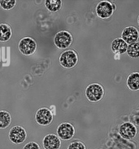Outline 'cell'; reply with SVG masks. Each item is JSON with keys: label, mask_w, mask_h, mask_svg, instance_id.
Masks as SVG:
<instances>
[{"label": "cell", "mask_w": 139, "mask_h": 149, "mask_svg": "<svg viewBox=\"0 0 139 149\" xmlns=\"http://www.w3.org/2000/svg\"><path fill=\"white\" fill-rule=\"evenodd\" d=\"M128 44L121 38L114 39L111 45L112 51L116 54H123L126 52Z\"/></svg>", "instance_id": "12"}, {"label": "cell", "mask_w": 139, "mask_h": 149, "mask_svg": "<svg viewBox=\"0 0 139 149\" xmlns=\"http://www.w3.org/2000/svg\"><path fill=\"white\" fill-rule=\"evenodd\" d=\"M67 149H86V148L82 142L76 141L69 144Z\"/></svg>", "instance_id": "19"}, {"label": "cell", "mask_w": 139, "mask_h": 149, "mask_svg": "<svg viewBox=\"0 0 139 149\" xmlns=\"http://www.w3.org/2000/svg\"><path fill=\"white\" fill-rule=\"evenodd\" d=\"M42 146L44 149H60L61 141L55 134H48L42 139Z\"/></svg>", "instance_id": "11"}, {"label": "cell", "mask_w": 139, "mask_h": 149, "mask_svg": "<svg viewBox=\"0 0 139 149\" xmlns=\"http://www.w3.org/2000/svg\"><path fill=\"white\" fill-rule=\"evenodd\" d=\"M8 136L12 143L20 144L26 140L27 133L24 127L19 125H16L10 129Z\"/></svg>", "instance_id": "6"}, {"label": "cell", "mask_w": 139, "mask_h": 149, "mask_svg": "<svg viewBox=\"0 0 139 149\" xmlns=\"http://www.w3.org/2000/svg\"><path fill=\"white\" fill-rule=\"evenodd\" d=\"M16 3L15 0H9L0 1V6L4 10H10L15 7Z\"/></svg>", "instance_id": "18"}, {"label": "cell", "mask_w": 139, "mask_h": 149, "mask_svg": "<svg viewBox=\"0 0 139 149\" xmlns=\"http://www.w3.org/2000/svg\"><path fill=\"white\" fill-rule=\"evenodd\" d=\"M12 36V30L10 27L5 23L0 24V41L6 42Z\"/></svg>", "instance_id": "14"}, {"label": "cell", "mask_w": 139, "mask_h": 149, "mask_svg": "<svg viewBox=\"0 0 139 149\" xmlns=\"http://www.w3.org/2000/svg\"><path fill=\"white\" fill-rule=\"evenodd\" d=\"M116 6L108 1H102L99 2L95 8L97 15L101 19H108L113 13Z\"/></svg>", "instance_id": "4"}, {"label": "cell", "mask_w": 139, "mask_h": 149, "mask_svg": "<svg viewBox=\"0 0 139 149\" xmlns=\"http://www.w3.org/2000/svg\"><path fill=\"white\" fill-rule=\"evenodd\" d=\"M72 36L67 31L61 30L56 33L54 37V43L59 49L67 48L72 43Z\"/></svg>", "instance_id": "2"}, {"label": "cell", "mask_w": 139, "mask_h": 149, "mask_svg": "<svg viewBox=\"0 0 139 149\" xmlns=\"http://www.w3.org/2000/svg\"><path fill=\"white\" fill-rule=\"evenodd\" d=\"M62 1L60 0H47L45 1L46 9L51 12H56L60 9Z\"/></svg>", "instance_id": "15"}, {"label": "cell", "mask_w": 139, "mask_h": 149, "mask_svg": "<svg viewBox=\"0 0 139 149\" xmlns=\"http://www.w3.org/2000/svg\"><path fill=\"white\" fill-rule=\"evenodd\" d=\"M22 149H41L38 144L34 141H30L24 145Z\"/></svg>", "instance_id": "20"}, {"label": "cell", "mask_w": 139, "mask_h": 149, "mask_svg": "<svg viewBox=\"0 0 139 149\" xmlns=\"http://www.w3.org/2000/svg\"><path fill=\"white\" fill-rule=\"evenodd\" d=\"M122 38L127 44H130L138 41V31L134 26L126 27L121 34Z\"/></svg>", "instance_id": "9"}, {"label": "cell", "mask_w": 139, "mask_h": 149, "mask_svg": "<svg viewBox=\"0 0 139 149\" xmlns=\"http://www.w3.org/2000/svg\"><path fill=\"white\" fill-rule=\"evenodd\" d=\"M35 120L39 125H49L53 120L52 113L47 108H41L38 109L36 112L35 115Z\"/></svg>", "instance_id": "8"}, {"label": "cell", "mask_w": 139, "mask_h": 149, "mask_svg": "<svg viewBox=\"0 0 139 149\" xmlns=\"http://www.w3.org/2000/svg\"><path fill=\"white\" fill-rule=\"evenodd\" d=\"M37 47V45L35 41L29 37L22 38L18 44L20 52L25 56L33 55L36 51Z\"/></svg>", "instance_id": "5"}, {"label": "cell", "mask_w": 139, "mask_h": 149, "mask_svg": "<svg viewBox=\"0 0 139 149\" xmlns=\"http://www.w3.org/2000/svg\"><path fill=\"white\" fill-rule=\"evenodd\" d=\"M12 118L10 114L6 111H0V129L7 128L10 124Z\"/></svg>", "instance_id": "16"}, {"label": "cell", "mask_w": 139, "mask_h": 149, "mask_svg": "<svg viewBox=\"0 0 139 149\" xmlns=\"http://www.w3.org/2000/svg\"><path fill=\"white\" fill-rule=\"evenodd\" d=\"M128 88L131 91H137L139 88V73L138 72H134L130 73L126 81Z\"/></svg>", "instance_id": "13"}, {"label": "cell", "mask_w": 139, "mask_h": 149, "mask_svg": "<svg viewBox=\"0 0 139 149\" xmlns=\"http://www.w3.org/2000/svg\"><path fill=\"white\" fill-rule=\"evenodd\" d=\"M59 61L63 68L71 69L77 63L78 56L74 51L72 49L66 50L60 54Z\"/></svg>", "instance_id": "3"}, {"label": "cell", "mask_w": 139, "mask_h": 149, "mask_svg": "<svg viewBox=\"0 0 139 149\" xmlns=\"http://www.w3.org/2000/svg\"><path fill=\"white\" fill-rule=\"evenodd\" d=\"M57 136L63 140H69L74 136L75 129L69 122L61 123L56 129Z\"/></svg>", "instance_id": "7"}, {"label": "cell", "mask_w": 139, "mask_h": 149, "mask_svg": "<svg viewBox=\"0 0 139 149\" xmlns=\"http://www.w3.org/2000/svg\"><path fill=\"white\" fill-rule=\"evenodd\" d=\"M138 41L129 44L126 49L127 55L132 58H137L138 57Z\"/></svg>", "instance_id": "17"}, {"label": "cell", "mask_w": 139, "mask_h": 149, "mask_svg": "<svg viewBox=\"0 0 139 149\" xmlns=\"http://www.w3.org/2000/svg\"><path fill=\"white\" fill-rule=\"evenodd\" d=\"M119 133L124 139H132L137 134V128L131 122H124L120 126Z\"/></svg>", "instance_id": "10"}, {"label": "cell", "mask_w": 139, "mask_h": 149, "mask_svg": "<svg viewBox=\"0 0 139 149\" xmlns=\"http://www.w3.org/2000/svg\"><path fill=\"white\" fill-rule=\"evenodd\" d=\"M104 94L103 87L97 83L90 84L85 90V95L87 99L91 102L99 101L103 98Z\"/></svg>", "instance_id": "1"}]
</instances>
